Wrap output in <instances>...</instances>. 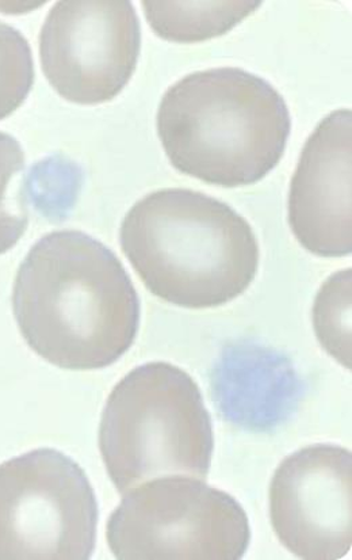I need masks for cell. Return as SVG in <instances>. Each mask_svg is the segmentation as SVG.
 Returning <instances> with one entry per match:
<instances>
[{
	"label": "cell",
	"instance_id": "obj_1",
	"mask_svg": "<svg viewBox=\"0 0 352 560\" xmlns=\"http://www.w3.org/2000/svg\"><path fill=\"white\" fill-rule=\"evenodd\" d=\"M13 311L31 349L71 371L104 370L132 347L140 299L115 253L82 231L50 232L16 273Z\"/></svg>",
	"mask_w": 352,
	"mask_h": 560
},
{
	"label": "cell",
	"instance_id": "obj_6",
	"mask_svg": "<svg viewBox=\"0 0 352 560\" xmlns=\"http://www.w3.org/2000/svg\"><path fill=\"white\" fill-rule=\"evenodd\" d=\"M98 502L86 472L52 448L0 464V560H87Z\"/></svg>",
	"mask_w": 352,
	"mask_h": 560
},
{
	"label": "cell",
	"instance_id": "obj_12",
	"mask_svg": "<svg viewBox=\"0 0 352 560\" xmlns=\"http://www.w3.org/2000/svg\"><path fill=\"white\" fill-rule=\"evenodd\" d=\"M351 269L324 282L314 305V327L321 347L351 370Z\"/></svg>",
	"mask_w": 352,
	"mask_h": 560
},
{
	"label": "cell",
	"instance_id": "obj_8",
	"mask_svg": "<svg viewBox=\"0 0 352 560\" xmlns=\"http://www.w3.org/2000/svg\"><path fill=\"white\" fill-rule=\"evenodd\" d=\"M270 518L278 539L295 557L337 560L352 545V455L343 446L315 444L294 452L270 485Z\"/></svg>",
	"mask_w": 352,
	"mask_h": 560
},
{
	"label": "cell",
	"instance_id": "obj_2",
	"mask_svg": "<svg viewBox=\"0 0 352 560\" xmlns=\"http://www.w3.org/2000/svg\"><path fill=\"white\" fill-rule=\"evenodd\" d=\"M119 243L153 295L190 310L243 295L259 269L251 225L228 203L190 189H162L134 203Z\"/></svg>",
	"mask_w": 352,
	"mask_h": 560
},
{
	"label": "cell",
	"instance_id": "obj_14",
	"mask_svg": "<svg viewBox=\"0 0 352 560\" xmlns=\"http://www.w3.org/2000/svg\"><path fill=\"white\" fill-rule=\"evenodd\" d=\"M36 79L30 43L15 27L0 22V120L13 115Z\"/></svg>",
	"mask_w": 352,
	"mask_h": 560
},
{
	"label": "cell",
	"instance_id": "obj_10",
	"mask_svg": "<svg viewBox=\"0 0 352 560\" xmlns=\"http://www.w3.org/2000/svg\"><path fill=\"white\" fill-rule=\"evenodd\" d=\"M210 386L221 417L257 433L285 423L305 394V384L286 355L248 339L226 345Z\"/></svg>",
	"mask_w": 352,
	"mask_h": 560
},
{
	"label": "cell",
	"instance_id": "obj_11",
	"mask_svg": "<svg viewBox=\"0 0 352 560\" xmlns=\"http://www.w3.org/2000/svg\"><path fill=\"white\" fill-rule=\"evenodd\" d=\"M262 2H144L148 24L159 37L179 44L224 36Z\"/></svg>",
	"mask_w": 352,
	"mask_h": 560
},
{
	"label": "cell",
	"instance_id": "obj_7",
	"mask_svg": "<svg viewBox=\"0 0 352 560\" xmlns=\"http://www.w3.org/2000/svg\"><path fill=\"white\" fill-rule=\"evenodd\" d=\"M140 49L139 16L127 0L58 2L39 33L45 78L78 105L115 100L132 79Z\"/></svg>",
	"mask_w": 352,
	"mask_h": 560
},
{
	"label": "cell",
	"instance_id": "obj_9",
	"mask_svg": "<svg viewBox=\"0 0 352 560\" xmlns=\"http://www.w3.org/2000/svg\"><path fill=\"white\" fill-rule=\"evenodd\" d=\"M352 113L335 110L306 140L289 191L295 240L317 257L352 253Z\"/></svg>",
	"mask_w": 352,
	"mask_h": 560
},
{
	"label": "cell",
	"instance_id": "obj_5",
	"mask_svg": "<svg viewBox=\"0 0 352 560\" xmlns=\"http://www.w3.org/2000/svg\"><path fill=\"white\" fill-rule=\"evenodd\" d=\"M121 560H238L251 527L236 498L202 480L156 478L132 489L106 525Z\"/></svg>",
	"mask_w": 352,
	"mask_h": 560
},
{
	"label": "cell",
	"instance_id": "obj_4",
	"mask_svg": "<svg viewBox=\"0 0 352 560\" xmlns=\"http://www.w3.org/2000/svg\"><path fill=\"white\" fill-rule=\"evenodd\" d=\"M99 451L121 494L172 475L206 479L213 423L195 378L162 361L130 371L102 411Z\"/></svg>",
	"mask_w": 352,
	"mask_h": 560
},
{
	"label": "cell",
	"instance_id": "obj_13",
	"mask_svg": "<svg viewBox=\"0 0 352 560\" xmlns=\"http://www.w3.org/2000/svg\"><path fill=\"white\" fill-rule=\"evenodd\" d=\"M24 173L19 140L0 132V256L20 242L30 225Z\"/></svg>",
	"mask_w": 352,
	"mask_h": 560
},
{
	"label": "cell",
	"instance_id": "obj_3",
	"mask_svg": "<svg viewBox=\"0 0 352 560\" xmlns=\"http://www.w3.org/2000/svg\"><path fill=\"white\" fill-rule=\"evenodd\" d=\"M156 129L179 173L223 188L254 185L281 162L291 112L263 78L236 67L192 72L163 95Z\"/></svg>",
	"mask_w": 352,
	"mask_h": 560
}]
</instances>
